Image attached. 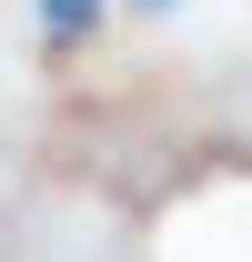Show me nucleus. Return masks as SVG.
I'll return each mask as SVG.
<instances>
[{
	"label": "nucleus",
	"instance_id": "nucleus-1",
	"mask_svg": "<svg viewBox=\"0 0 252 262\" xmlns=\"http://www.w3.org/2000/svg\"><path fill=\"white\" fill-rule=\"evenodd\" d=\"M91 20H101V0H40V31L51 40H91Z\"/></svg>",
	"mask_w": 252,
	"mask_h": 262
},
{
	"label": "nucleus",
	"instance_id": "nucleus-2",
	"mask_svg": "<svg viewBox=\"0 0 252 262\" xmlns=\"http://www.w3.org/2000/svg\"><path fill=\"white\" fill-rule=\"evenodd\" d=\"M152 10H161V0H152Z\"/></svg>",
	"mask_w": 252,
	"mask_h": 262
}]
</instances>
